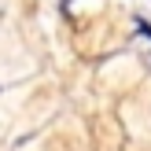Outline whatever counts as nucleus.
<instances>
[{
	"label": "nucleus",
	"instance_id": "nucleus-1",
	"mask_svg": "<svg viewBox=\"0 0 151 151\" xmlns=\"http://www.w3.org/2000/svg\"><path fill=\"white\" fill-rule=\"evenodd\" d=\"M137 29H140V33H144V37H151V26H147L144 19H137Z\"/></svg>",
	"mask_w": 151,
	"mask_h": 151
}]
</instances>
